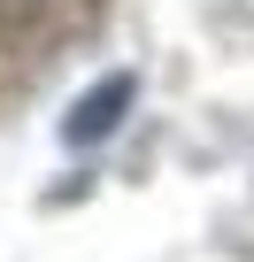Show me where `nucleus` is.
<instances>
[{"mask_svg": "<svg viewBox=\"0 0 254 262\" xmlns=\"http://www.w3.org/2000/svg\"><path fill=\"white\" fill-rule=\"evenodd\" d=\"M123 100H131V85H123V77H108L100 93H85V100H77V116H70V139H77V147H85V139H100V131L123 116Z\"/></svg>", "mask_w": 254, "mask_h": 262, "instance_id": "nucleus-1", "label": "nucleus"}]
</instances>
